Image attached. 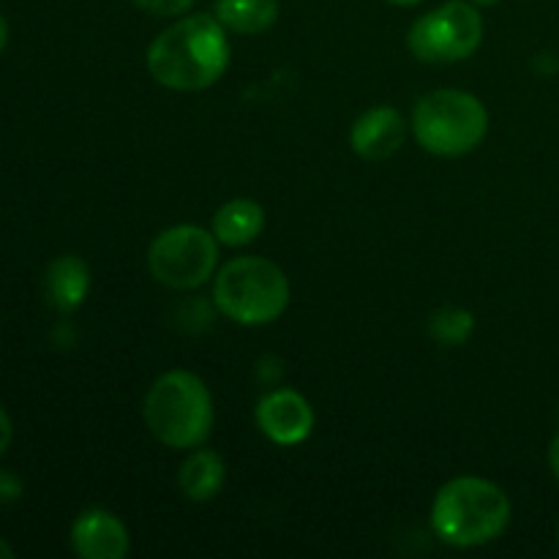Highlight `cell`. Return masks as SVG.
Wrapping results in <instances>:
<instances>
[{
    "label": "cell",
    "mask_w": 559,
    "mask_h": 559,
    "mask_svg": "<svg viewBox=\"0 0 559 559\" xmlns=\"http://www.w3.org/2000/svg\"><path fill=\"white\" fill-rule=\"evenodd\" d=\"M227 27L211 14H189L158 33L145 66L167 91L197 93L216 85L229 66Z\"/></svg>",
    "instance_id": "obj_1"
},
{
    "label": "cell",
    "mask_w": 559,
    "mask_h": 559,
    "mask_svg": "<svg viewBox=\"0 0 559 559\" xmlns=\"http://www.w3.org/2000/svg\"><path fill=\"white\" fill-rule=\"evenodd\" d=\"M511 500L500 486L475 475H462L437 491L431 527L442 544L475 549L500 538L511 524Z\"/></svg>",
    "instance_id": "obj_2"
},
{
    "label": "cell",
    "mask_w": 559,
    "mask_h": 559,
    "mask_svg": "<svg viewBox=\"0 0 559 559\" xmlns=\"http://www.w3.org/2000/svg\"><path fill=\"white\" fill-rule=\"evenodd\" d=\"M142 418L162 445L189 451L213 429V396L194 371H167L145 393Z\"/></svg>",
    "instance_id": "obj_3"
},
{
    "label": "cell",
    "mask_w": 559,
    "mask_h": 559,
    "mask_svg": "<svg viewBox=\"0 0 559 559\" xmlns=\"http://www.w3.org/2000/svg\"><path fill=\"white\" fill-rule=\"evenodd\" d=\"M216 309L238 325H271L287 311V273L265 257H235L216 273Z\"/></svg>",
    "instance_id": "obj_4"
},
{
    "label": "cell",
    "mask_w": 559,
    "mask_h": 559,
    "mask_svg": "<svg viewBox=\"0 0 559 559\" xmlns=\"http://www.w3.org/2000/svg\"><path fill=\"white\" fill-rule=\"evenodd\" d=\"M413 134L431 156H467L489 134V109L467 91H431L415 104Z\"/></svg>",
    "instance_id": "obj_5"
},
{
    "label": "cell",
    "mask_w": 559,
    "mask_h": 559,
    "mask_svg": "<svg viewBox=\"0 0 559 559\" xmlns=\"http://www.w3.org/2000/svg\"><path fill=\"white\" fill-rule=\"evenodd\" d=\"M218 240L197 224L162 229L147 249V271L169 289H197L216 273Z\"/></svg>",
    "instance_id": "obj_6"
},
{
    "label": "cell",
    "mask_w": 559,
    "mask_h": 559,
    "mask_svg": "<svg viewBox=\"0 0 559 559\" xmlns=\"http://www.w3.org/2000/svg\"><path fill=\"white\" fill-rule=\"evenodd\" d=\"M484 41V16L469 0H448L415 20L407 47L424 63H459Z\"/></svg>",
    "instance_id": "obj_7"
},
{
    "label": "cell",
    "mask_w": 559,
    "mask_h": 559,
    "mask_svg": "<svg viewBox=\"0 0 559 559\" xmlns=\"http://www.w3.org/2000/svg\"><path fill=\"white\" fill-rule=\"evenodd\" d=\"M257 426L271 442L284 448L300 445L314 431V409L309 399L293 388L265 393L257 404Z\"/></svg>",
    "instance_id": "obj_8"
},
{
    "label": "cell",
    "mask_w": 559,
    "mask_h": 559,
    "mask_svg": "<svg viewBox=\"0 0 559 559\" xmlns=\"http://www.w3.org/2000/svg\"><path fill=\"white\" fill-rule=\"evenodd\" d=\"M71 549L82 559H123L131 549L129 527L115 513L91 508L71 527Z\"/></svg>",
    "instance_id": "obj_9"
},
{
    "label": "cell",
    "mask_w": 559,
    "mask_h": 559,
    "mask_svg": "<svg viewBox=\"0 0 559 559\" xmlns=\"http://www.w3.org/2000/svg\"><path fill=\"white\" fill-rule=\"evenodd\" d=\"M407 140V120L393 107L366 109L349 131V145L364 162H385L396 156Z\"/></svg>",
    "instance_id": "obj_10"
},
{
    "label": "cell",
    "mask_w": 559,
    "mask_h": 559,
    "mask_svg": "<svg viewBox=\"0 0 559 559\" xmlns=\"http://www.w3.org/2000/svg\"><path fill=\"white\" fill-rule=\"evenodd\" d=\"M87 293H91V267L82 257L60 254L49 262L44 273V295L55 311L71 314L85 304Z\"/></svg>",
    "instance_id": "obj_11"
},
{
    "label": "cell",
    "mask_w": 559,
    "mask_h": 559,
    "mask_svg": "<svg viewBox=\"0 0 559 559\" xmlns=\"http://www.w3.org/2000/svg\"><path fill=\"white\" fill-rule=\"evenodd\" d=\"M265 229V211L254 200H229L216 211L211 224V233L216 235L218 243L238 249V246L254 243Z\"/></svg>",
    "instance_id": "obj_12"
},
{
    "label": "cell",
    "mask_w": 559,
    "mask_h": 559,
    "mask_svg": "<svg viewBox=\"0 0 559 559\" xmlns=\"http://www.w3.org/2000/svg\"><path fill=\"white\" fill-rule=\"evenodd\" d=\"M224 478H227V469H224L222 456L216 451H194L180 464L178 486L186 500L207 502L218 497Z\"/></svg>",
    "instance_id": "obj_13"
},
{
    "label": "cell",
    "mask_w": 559,
    "mask_h": 559,
    "mask_svg": "<svg viewBox=\"0 0 559 559\" xmlns=\"http://www.w3.org/2000/svg\"><path fill=\"white\" fill-rule=\"evenodd\" d=\"M216 20L240 36H257L278 20V0H216Z\"/></svg>",
    "instance_id": "obj_14"
},
{
    "label": "cell",
    "mask_w": 559,
    "mask_h": 559,
    "mask_svg": "<svg viewBox=\"0 0 559 559\" xmlns=\"http://www.w3.org/2000/svg\"><path fill=\"white\" fill-rule=\"evenodd\" d=\"M473 331L475 317L462 306H445V309L435 311L429 320V333L442 347H459L473 336Z\"/></svg>",
    "instance_id": "obj_15"
},
{
    "label": "cell",
    "mask_w": 559,
    "mask_h": 559,
    "mask_svg": "<svg viewBox=\"0 0 559 559\" xmlns=\"http://www.w3.org/2000/svg\"><path fill=\"white\" fill-rule=\"evenodd\" d=\"M136 9L153 16H180L197 3V0H134Z\"/></svg>",
    "instance_id": "obj_16"
},
{
    "label": "cell",
    "mask_w": 559,
    "mask_h": 559,
    "mask_svg": "<svg viewBox=\"0 0 559 559\" xmlns=\"http://www.w3.org/2000/svg\"><path fill=\"white\" fill-rule=\"evenodd\" d=\"M22 497V480L9 469H0V502H16Z\"/></svg>",
    "instance_id": "obj_17"
},
{
    "label": "cell",
    "mask_w": 559,
    "mask_h": 559,
    "mask_svg": "<svg viewBox=\"0 0 559 559\" xmlns=\"http://www.w3.org/2000/svg\"><path fill=\"white\" fill-rule=\"evenodd\" d=\"M11 440H14V424H11L9 413H5V409L0 407V456H3V453L9 451Z\"/></svg>",
    "instance_id": "obj_18"
},
{
    "label": "cell",
    "mask_w": 559,
    "mask_h": 559,
    "mask_svg": "<svg viewBox=\"0 0 559 559\" xmlns=\"http://www.w3.org/2000/svg\"><path fill=\"white\" fill-rule=\"evenodd\" d=\"M549 467H551V473H555V478L559 480V431L549 445Z\"/></svg>",
    "instance_id": "obj_19"
},
{
    "label": "cell",
    "mask_w": 559,
    "mask_h": 559,
    "mask_svg": "<svg viewBox=\"0 0 559 559\" xmlns=\"http://www.w3.org/2000/svg\"><path fill=\"white\" fill-rule=\"evenodd\" d=\"M5 44H9V22H5V16L0 14V52L5 49Z\"/></svg>",
    "instance_id": "obj_20"
},
{
    "label": "cell",
    "mask_w": 559,
    "mask_h": 559,
    "mask_svg": "<svg viewBox=\"0 0 559 559\" xmlns=\"http://www.w3.org/2000/svg\"><path fill=\"white\" fill-rule=\"evenodd\" d=\"M11 557H14V549H11V546L0 538V559H11Z\"/></svg>",
    "instance_id": "obj_21"
},
{
    "label": "cell",
    "mask_w": 559,
    "mask_h": 559,
    "mask_svg": "<svg viewBox=\"0 0 559 559\" xmlns=\"http://www.w3.org/2000/svg\"><path fill=\"white\" fill-rule=\"evenodd\" d=\"M388 3H393V5H418V3H424V0H388Z\"/></svg>",
    "instance_id": "obj_22"
},
{
    "label": "cell",
    "mask_w": 559,
    "mask_h": 559,
    "mask_svg": "<svg viewBox=\"0 0 559 559\" xmlns=\"http://www.w3.org/2000/svg\"><path fill=\"white\" fill-rule=\"evenodd\" d=\"M469 3H475V5H495L497 0H469Z\"/></svg>",
    "instance_id": "obj_23"
},
{
    "label": "cell",
    "mask_w": 559,
    "mask_h": 559,
    "mask_svg": "<svg viewBox=\"0 0 559 559\" xmlns=\"http://www.w3.org/2000/svg\"><path fill=\"white\" fill-rule=\"evenodd\" d=\"M557 538H559V524H557Z\"/></svg>",
    "instance_id": "obj_24"
}]
</instances>
